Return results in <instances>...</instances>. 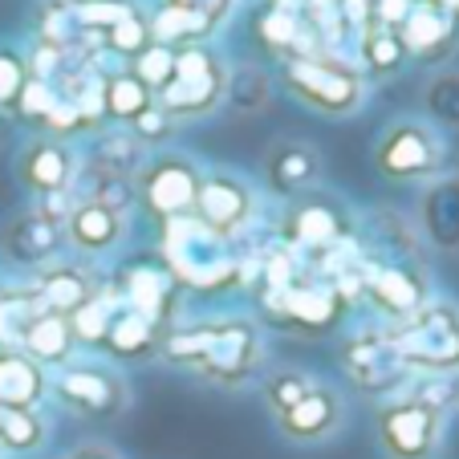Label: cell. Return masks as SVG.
Segmentation results:
<instances>
[{
	"label": "cell",
	"instance_id": "6da1fadb",
	"mask_svg": "<svg viewBox=\"0 0 459 459\" xmlns=\"http://www.w3.org/2000/svg\"><path fill=\"white\" fill-rule=\"evenodd\" d=\"M277 82L297 106L321 118H350L366 102V74L333 57H285Z\"/></svg>",
	"mask_w": 459,
	"mask_h": 459
},
{
	"label": "cell",
	"instance_id": "7a4b0ae2",
	"mask_svg": "<svg viewBox=\"0 0 459 459\" xmlns=\"http://www.w3.org/2000/svg\"><path fill=\"white\" fill-rule=\"evenodd\" d=\"M386 342L411 374H459V305L427 301L419 313L386 325Z\"/></svg>",
	"mask_w": 459,
	"mask_h": 459
},
{
	"label": "cell",
	"instance_id": "3957f363",
	"mask_svg": "<svg viewBox=\"0 0 459 459\" xmlns=\"http://www.w3.org/2000/svg\"><path fill=\"white\" fill-rule=\"evenodd\" d=\"M224 82H228V65L220 61V53L208 49L204 41H187L183 49H175L171 78L155 94V106L171 122L208 118V114H216L224 106Z\"/></svg>",
	"mask_w": 459,
	"mask_h": 459
},
{
	"label": "cell",
	"instance_id": "277c9868",
	"mask_svg": "<svg viewBox=\"0 0 459 459\" xmlns=\"http://www.w3.org/2000/svg\"><path fill=\"white\" fill-rule=\"evenodd\" d=\"M163 269L171 273L175 285L216 289L236 277L232 240H220L195 216L171 220L163 224Z\"/></svg>",
	"mask_w": 459,
	"mask_h": 459
},
{
	"label": "cell",
	"instance_id": "5b68a950",
	"mask_svg": "<svg viewBox=\"0 0 459 459\" xmlns=\"http://www.w3.org/2000/svg\"><path fill=\"white\" fill-rule=\"evenodd\" d=\"M49 394L86 423H114L130 407L126 374L110 362H65L49 374Z\"/></svg>",
	"mask_w": 459,
	"mask_h": 459
},
{
	"label": "cell",
	"instance_id": "8992f818",
	"mask_svg": "<svg viewBox=\"0 0 459 459\" xmlns=\"http://www.w3.org/2000/svg\"><path fill=\"white\" fill-rule=\"evenodd\" d=\"M447 163V143L423 118L390 122L374 143V171L386 183H427L443 175Z\"/></svg>",
	"mask_w": 459,
	"mask_h": 459
},
{
	"label": "cell",
	"instance_id": "52a82bcc",
	"mask_svg": "<svg viewBox=\"0 0 459 459\" xmlns=\"http://www.w3.org/2000/svg\"><path fill=\"white\" fill-rule=\"evenodd\" d=\"M204 167L183 151H155L134 175V200L159 224H171L195 212Z\"/></svg>",
	"mask_w": 459,
	"mask_h": 459
},
{
	"label": "cell",
	"instance_id": "ba28073f",
	"mask_svg": "<svg viewBox=\"0 0 459 459\" xmlns=\"http://www.w3.org/2000/svg\"><path fill=\"white\" fill-rule=\"evenodd\" d=\"M260 366H264V333H260L256 321L240 317V313L212 317V338H208L200 366H195V374L204 382H212V386L240 390L256 378Z\"/></svg>",
	"mask_w": 459,
	"mask_h": 459
},
{
	"label": "cell",
	"instance_id": "9c48e42d",
	"mask_svg": "<svg viewBox=\"0 0 459 459\" xmlns=\"http://www.w3.org/2000/svg\"><path fill=\"white\" fill-rule=\"evenodd\" d=\"M443 431H447V419L411 394L382 399V407L374 411V439L386 459H435Z\"/></svg>",
	"mask_w": 459,
	"mask_h": 459
},
{
	"label": "cell",
	"instance_id": "30bf717a",
	"mask_svg": "<svg viewBox=\"0 0 459 459\" xmlns=\"http://www.w3.org/2000/svg\"><path fill=\"white\" fill-rule=\"evenodd\" d=\"M260 297L269 301L273 321L297 330L301 338H325V333H333L338 321L346 317V297H342V289L325 277H313V273L309 277L297 273V281L289 289H281V293L264 289Z\"/></svg>",
	"mask_w": 459,
	"mask_h": 459
},
{
	"label": "cell",
	"instance_id": "8fae6325",
	"mask_svg": "<svg viewBox=\"0 0 459 459\" xmlns=\"http://www.w3.org/2000/svg\"><path fill=\"white\" fill-rule=\"evenodd\" d=\"M342 374L354 382V390L370 394V399H394V390L411 378V370L399 362L394 346L386 342V325H370V330H358L342 342L338 350Z\"/></svg>",
	"mask_w": 459,
	"mask_h": 459
},
{
	"label": "cell",
	"instance_id": "7c38bea8",
	"mask_svg": "<svg viewBox=\"0 0 459 459\" xmlns=\"http://www.w3.org/2000/svg\"><path fill=\"white\" fill-rule=\"evenodd\" d=\"M362 297L370 301V309L378 317H386L390 325L411 313H419L431 301V281H427L423 260H407V256H390L378 260L362 273Z\"/></svg>",
	"mask_w": 459,
	"mask_h": 459
},
{
	"label": "cell",
	"instance_id": "4fadbf2b",
	"mask_svg": "<svg viewBox=\"0 0 459 459\" xmlns=\"http://www.w3.org/2000/svg\"><path fill=\"white\" fill-rule=\"evenodd\" d=\"M281 240L289 248L305 252H330L342 240H350V212L338 195L330 191H305L297 200H289L285 216H281Z\"/></svg>",
	"mask_w": 459,
	"mask_h": 459
},
{
	"label": "cell",
	"instance_id": "5bb4252c",
	"mask_svg": "<svg viewBox=\"0 0 459 459\" xmlns=\"http://www.w3.org/2000/svg\"><path fill=\"white\" fill-rule=\"evenodd\" d=\"M65 248H70L65 244V224L45 216L41 208H21L0 228V256L9 260L13 269L41 273L53 260L65 256Z\"/></svg>",
	"mask_w": 459,
	"mask_h": 459
},
{
	"label": "cell",
	"instance_id": "9a60e30c",
	"mask_svg": "<svg viewBox=\"0 0 459 459\" xmlns=\"http://www.w3.org/2000/svg\"><path fill=\"white\" fill-rule=\"evenodd\" d=\"M191 216L208 232H216L220 240H236L248 228V220L256 216V191L236 171H204Z\"/></svg>",
	"mask_w": 459,
	"mask_h": 459
},
{
	"label": "cell",
	"instance_id": "2e32d148",
	"mask_svg": "<svg viewBox=\"0 0 459 459\" xmlns=\"http://www.w3.org/2000/svg\"><path fill=\"white\" fill-rule=\"evenodd\" d=\"M346 419H350L346 394H342L338 386H330V382H313V386L305 390V399L293 403V407H289L285 415H277L273 423H277L281 439L297 443V447H317V443H330L333 435L346 427Z\"/></svg>",
	"mask_w": 459,
	"mask_h": 459
},
{
	"label": "cell",
	"instance_id": "e0dca14e",
	"mask_svg": "<svg viewBox=\"0 0 459 459\" xmlns=\"http://www.w3.org/2000/svg\"><path fill=\"white\" fill-rule=\"evenodd\" d=\"M13 171H17V183L29 191V195L45 200V195H61V191H70L74 183H78L82 163H78V151H74L65 139L33 134V139L17 151Z\"/></svg>",
	"mask_w": 459,
	"mask_h": 459
},
{
	"label": "cell",
	"instance_id": "ac0fdd59",
	"mask_svg": "<svg viewBox=\"0 0 459 459\" xmlns=\"http://www.w3.org/2000/svg\"><path fill=\"white\" fill-rule=\"evenodd\" d=\"M264 187L281 200H297L305 191H317L321 183V151L305 139H277L264 151Z\"/></svg>",
	"mask_w": 459,
	"mask_h": 459
},
{
	"label": "cell",
	"instance_id": "d6986e66",
	"mask_svg": "<svg viewBox=\"0 0 459 459\" xmlns=\"http://www.w3.org/2000/svg\"><path fill=\"white\" fill-rule=\"evenodd\" d=\"M419 240L435 252H459V171L427 179L419 195Z\"/></svg>",
	"mask_w": 459,
	"mask_h": 459
},
{
	"label": "cell",
	"instance_id": "ffe728a7",
	"mask_svg": "<svg viewBox=\"0 0 459 459\" xmlns=\"http://www.w3.org/2000/svg\"><path fill=\"white\" fill-rule=\"evenodd\" d=\"M33 293L45 309L61 313V317H74L82 305H90L102 293V285H98V277L82 260H53L49 269H41L33 277Z\"/></svg>",
	"mask_w": 459,
	"mask_h": 459
},
{
	"label": "cell",
	"instance_id": "44dd1931",
	"mask_svg": "<svg viewBox=\"0 0 459 459\" xmlns=\"http://www.w3.org/2000/svg\"><path fill=\"white\" fill-rule=\"evenodd\" d=\"M163 338H167V325H155L151 317L118 305L110 313V325H106L98 350L106 358H114V362H151L163 350Z\"/></svg>",
	"mask_w": 459,
	"mask_h": 459
},
{
	"label": "cell",
	"instance_id": "7402d4cb",
	"mask_svg": "<svg viewBox=\"0 0 459 459\" xmlns=\"http://www.w3.org/2000/svg\"><path fill=\"white\" fill-rule=\"evenodd\" d=\"M175 281L171 273L163 269V264H155V260H139V264H130L126 273H122V305L134 313H143V317H151L155 325H167L171 330V309H175Z\"/></svg>",
	"mask_w": 459,
	"mask_h": 459
},
{
	"label": "cell",
	"instance_id": "603a6c76",
	"mask_svg": "<svg viewBox=\"0 0 459 459\" xmlns=\"http://www.w3.org/2000/svg\"><path fill=\"white\" fill-rule=\"evenodd\" d=\"M65 244L86 260L110 256V252H118L126 244V216H114V212L98 208V204L78 200L74 212L65 216Z\"/></svg>",
	"mask_w": 459,
	"mask_h": 459
},
{
	"label": "cell",
	"instance_id": "cb8c5ba5",
	"mask_svg": "<svg viewBox=\"0 0 459 459\" xmlns=\"http://www.w3.org/2000/svg\"><path fill=\"white\" fill-rule=\"evenodd\" d=\"M49 399V370L25 350H0V411H41Z\"/></svg>",
	"mask_w": 459,
	"mask_h": 459
},
{
	"label": "cell",
	"instance_id": "d4e9b609",
	"mask_svg": "<svg viewBox=\"0 0 459 459\" xmlns=\"http://www.w3.org/2000/svg\"><path fill=\"white\" fill-rule=\"evenodd\" d=\"M29 358H33L37 366H45V370H61L65 362H74V350H78V338H74V325L70 317H61V313L53 309H37L33 321L25 325V333H21V346Z\"/></svg>",
	"mask_w": 459,
	"mask_h": 459
},
{
	"label": "cell",
	"instance_id": "484cf974",
	"mask_svg": "<svg viewBox=\"0 0 459 459\" xmlns=\"http://www.w3.org/2000/svg\"><path fill=\"white\" fill-rule=\"evenodd\" d=\"M455 33H459V25L451 17H443L435 4H415L399 29L407 53H419V57H427V61L443 57V53L451 49V41H455Z\"/></svg>",
	"mask_w": 459,
	"mask_h": 459
},
{
	"label": "cell",
	"instance_id": "4316f807",
	"mask_svg": "<svg viewBox=\"0 0 459 459\" xmlns=\"http://www.w3.org/2000/svg\"><path fill=\"white\" fill-rule=\"evenodd\" d=\"M151 106H155V94H151L130 70L102 78V114L110 122H118V126H134Z\"/></svg>",
	"mask_w": 459,
	"mask_h": 459
},
{
	"label": "cell",
	"instance_id": "83f0119b",
	"mask_svg": "<svg viewBox=\"0 0 459 459\" xmlns=\"http://www.w3.org/2000/svg\"><path fill=\"white\" fill-rule=\"evenodd\" d=\"M407 45H403L399 29L390 25H374L362 33V74L366 82L370 78H390V74H399L407 65Z\"/></svg>",
	"mask_w": 459,
	"mask_h": 459
},
{
	"label": "cell",
	"instance_id": "f1b7e54d",
	"mask_svg": "<svg viewBox=\"0 0 459 459\" xmlns=\"http://www.w3.org/2000/svg\"><path fill=\"white\" fill-rule=\"evenodd\" d=\"M49 419L41 411H0V451L9 455H37L49 443Z\"/></svg>",
	"mask_w": 459,
	"mask_h": 459
},
{
	"label": "cell",
	"instance_id": "f546056e",
	"mask_svg": "<svg viewBox=\"0 0 459 459\" xmlns=\"http://www.w3.org/2000/svg\"><path fill=\"white\" fill-rule=\"evenodd\" d=\"M269 94H273V78L260 65H236L228 70V82H224V106L232 114H260L269 106Z\"/></svg>",
	"mask_w": 459,
	"mask_h": 459
},
{
	"label": "cell",
	"instance_id": "4dcf8cb0",
	"mask_svg": "<svg viewBox=\"0 0 459 459\" xmlns=\"http://www.w3.org/2000/svg\"><path fill=\"white\" fill-rule=\"evenodd\" d=\"M143 163H147V147H143L130 130L102 134V139H98V147H94V167H98V171H110V175H126V179H134Z\"/></svg>",
	"mask_w": 459,
	"mask_h": 459
},
{
	"label": "cell",
	"instance_id": "1f68e13d",
	"mask_svg": "<svg viewBox=\"0 0 459 459\" xmlns=\"http://www.w3.org/2000/svg\"><path fill=\"white\" fill-rule=\"evenodd\" d=\"M313 374L301 370V366H277V370H269L264 378H260V399H264V407H269V415H285L293 403L305 399V390L313 386Z\"/></svg>",
	"mask_w": 459,
	"mask_h": 459
},
{
	"label": "cell",
	"instance_id": "d6a6232c",
	"mask_svg": "<svg viewBox=\"0 0 459 459\" xmlns=\"http://www.w3.org/2000/svg\"><path fill=\"white\" fill-rule=\"evenodd\" d=\"M423 110L431 126L459 130V70H443L427 78L423 86Z\"/></svg>",
	"mask_w": 459,
	"mask_h": 459
},
{
	"label": "cell",
	"instance_id": "836d02e7",
	"mask_svg": "<svg viewBox=\"0 0 459 459\" xmlns=\"http://www.w3.org/2000/svg\"><path fill=\"white\" fill-rule=\"evenodd\" d=\"M82 200L98 204V208L114 212V216H126L130 208H134V179H126V175H110V171H90V187Z\"/></svg>",
	"mask_w": 459,
	"mask_h": 459
},
{
	"label": "cell",
	"instance_id": "e575fe53",
	"mask_svg": "<svg viewBox=\"0 0 459 459\" xmlns=\"http://www.w3.org/2000/svg\"><path fill=\"white\" fill-rule=\"evenodd\" d=\"M37 309H41V301H37L33 289H25V293L9 289V297L0 301V350L21 346V333H25V325L33 321Z\"/></svg>",
	"mask_w": 459,
	"mask_h": 459
},
{
	"label": "cell",
	"instance_id": "d590c367",
	"mask_svg": "<svg viewBox=\"0 0 459 459\" xmlns=\"http://www.w3.org/2000/svg\"><path fill=\"white\" fill-rule=\"evenodd\" d=\"M407 394L447 419L459 411V374H419L415 390H407Z\"/></svg>",
	"mask_w": 459,
	"mask_h": 459
},
{
	"label": "cell",
	"instance_id": "8d00e7d4",
	"mask_svg": "<svg viewBox=\"0 0 459 459\" xmlns=\"http://www.w3.org/2000/svg\"><path fill=\"white\" fill-rule=\"evenodd\" d=\"M29 86V61L17 45H0V110H17Z\"/></svg>",
	"mask_w": 459,
	"mask_h": 459
},
{
	"label": "cell",
	"instance_id": "74e56055",
	"mask_svg": "<svg viewBox=\"0 0 459 459\" xmlns=\"http://www.w3.org/2000/svg\"><path fill=\"white\" fill-rule=\"evenodd\" d=\"M171 65H175V49L171 41H151L147 49L134 57V65H130V74L143 82V86L151 90V94H159V90L167 86V78H171Z\"/></svg>",
	"mask_w": 459,
	"mask_h": 459
},
{
	"label": "cell",
	"instance_id": "f35d334b",
	"mask_svg": "<svg viewBox=\"0 0 459 459\" xmlns=\"http://www.w3.org/2000/svg\"><path fill=\"white\" fill-rule=\"evenodd\" d=\"M151 41H155V29H151V21L139 17V13H126L118 25L106 29V45H110V49H118V53H126L130 61L139 57Z\"/></svg>",
	"mask_w": 459,
	"mask_h": 459
},
{
	"label": "cell",
	"instance_id": "ab89813d",
	"mask_svg": "<svg viewBox=\"0 0 459 459\" xmlns=\"http://www.w3.org/2000/svg\"><path fill=\"white\" fill-rule=\"evenodd\" d=\"M126 130H130V134H134V139H139L147 151H163L167 143H171V134H175V122L167 118L159 106H151V110L143 114L134 126H126Z\"/></svg>",
	"mask_w": 459,
	"mask_h": 459
},
{
	"label": "cell",
	"instance_id": "60d3db41",
	"mask_svg": "<svg viewBox=\"0 0 459 459\" xmlns=\"http://www.w3.org/2000/svg\"><path fill=\"white\" fill-rule=\"evenodd\" d=\"M65 459H122V455L110 447V443H102V439H86V443H78L74 451H65Z\"/></svg>",
	"mask_w": 459,
	"mask_h": 459
},
{
	"label": "cell",
	"instance_id": "b9f144b4",
	"mask_svg": "<svg viewBox=\"0 0 459 459\" xmlns=\"http://www.w3.org/2000/svg\"><path fill=\"white\" fill-rule=\"evenodd\" d=\"M4 297H9V285H4V281H0V301H4Z\"/></svg>",
	"mask_w": 459,
	"mask_h": 459
}]
</instances>
